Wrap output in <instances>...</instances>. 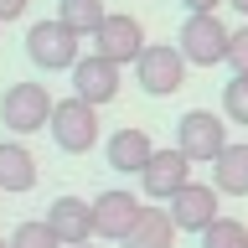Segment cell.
Instances as JSON below:
<instances>
[{"instance_id":"obj_1","label":"cell","mask_w":248,"mask_h":248,"mask_svg":"<svg viewBox=\"0 0 248 248\" xmlns=\"http://www.w3.org/2000/svg\"><path fill=\"white\" fill-rule=\"evenodd\" d=\"M52 140H57L62 155H88L93 145H98V104H88V98H62L57 108H52Z\"/></svg>"},{"instance_id":"obj_2","label":"cell","mask_w":248,"mask_h":248,"mask_svg":"<svg viewBox=\"0 0 248 248\" xmlns=\"http://www.w3.org/2000/svg\"><path fill=\"white\" fill-rule=\"evenodd\" d=\"M52 93L42 83H11V88L0 93V124L11 129V135H36L52 124Z\"/></svg>"},{"instance_id":"obj_3","label":"cell","mask_w":248,"mask_h":248,"mask_svg":"<svg viewBox=\"0 0 248 248\" xmlns=\"http://www.w3.org/2000/svg\"><path fill=\"white\" fill-rule=\"evenodd\" d=\"M228 42H232V31L217 21V11H186L181 52H186L191 67H217V62H228Z\"/></svg>"},{"instance_id":"obj_4","label":"cell","mask_w":248,"mask_h":248,"mask_svg":"<svg viewBox=\"0 0 248 248\" xmlns=\"http://www.w3.org/2000/svg\"><path fill=\"white\" fill-rule=\"evenodd\" d=\"M26 57L42 67V73H73L78 67V31L73 26H62L57 16L52 21H36V26L26 31Z\"/></svg>"},{"instance_id":"obj_5","label":"cell","mask_w":248,"mask_h":248,"mask_svg":"<svg viewBox=\"0 0 248 248\" xmlns=\"http://www.w3.org/2000/svg\"><path fill=\"white\" fill-rule=\"evenodd\" d=\"M176 145H181L197 166H212L217 155L228 150V124L217 119L212 108H191V114L176 119Z\"/></svg>"},{"instance_id":"obj_6","label":"cell","mask_w":248,"mask_h":248,"mask_svg":"<svg viewBox=\"0 0 248 248\" xmlns=\"http://www.w3.org/2000/svg\"><path fill=\"white\" fill-rule=\"evenodd\" d=\"M135 78L150 98H170L186 78V52L181 46H145L140 62H135Z\"/></svg>"},{"instance_id":"obj_7","label":"cell","mask_w":248,"mask_h":248,"mask_svg":"<svg viewBox=\"0 0 248 248\" xmlns=\"http://www.w3.org/2000/svg\"><path fill=\"white\" fill-rule=\"evenodd\" d=\"M191 155L181 150V145H170V150H155L150 155V166L140 170V181H145V197L150 202H170L181 186H191Z\"/></svg>"},{"instance_id":"obj_8","label":"cell","mask_w":248,"mask_h":248,"mask_svg":"<svg viewBox=\"0 0 248 248\" xmlns=\"http://www.w3.org/2000/svg\"><path fill=\"white\" fill-rule=\"evenodd\" d=\"M93 217H98V238H114V243H124V238L135 232V222L145 217V197L124 191V186H114V191H98V197H93Z\"/></svg>"},{"instance_id":"obj_9","label":"cell","mask_w":248,"mask_h":248,"mask_svg":"<svg viewBox=\"0 0 248 248\" xmlns=\"http://www.w3.org/2000/svg\"><path fill=\"white\" fill-rule=\"evenodd\" d=\"M93 52H104L108 62H140V52H145V26H140L135 16L124 11H108V21L98 31H93Z\"/></svg>"},{"instance_id":"obj_10","label":"cell","mask_w":248,"mask_h":248,"mask_svg":"<svg viewBox=\"0 0 248 248\" xmlns=\"http://www.w3.org/2000/svg\"><path fill=\"white\" fill-rule=\"evenodd\" d=\"M73 93L78 98H88V104H114L119 98V62H108L104 52H93V57H78L73 67Z\"/></svg>"},{"instance_id":"obj_11","label":"cell","mask_w":248,"mask_h":248,"mask_svg":"<svg viewBox=\"0 0 248 248\" xmlns=\"http://www.w3.org/2000/svg\"><path fill=\"white\" fill-rule=\"evenodd\" d=\"M217 197H222L217 186H197V181L181 186V191L170 197V217H176V228H181V232H197V238H202V232H207L217 217H222V212H217Z\"/></svg>"},{"instance_id":"obj_12","label":"cell","mask_w":248,"mask_h":248,"mask_svg":"<svg viewBox=\"0 0 248 248\" xmlns=\"http://www.w3.org/2000/svg\"><path fill=\"white\" fill-rule=\"evenodd\" d=\"M150 155H155L150 135L135 129V124H124V129H114V135L104 140V160H108V170H119V176H140V170L150 166Z\"/></svg>"},{"instance_id":"obj_13","label":"cell","mask_w":248,"mask_h":248,"mask_svg":"<svg viewBox=\"0 0 248 248\" xmlns=\"http://www.w3.org/2000/svg\"><path fill=\"white\" fill-rule=\"evenodd\" d=\"M46 222L62 232V243H88V238H98V217H93V202L83 197H57L52 207H46Z\"/></svg>"},{"instance_id":"obj_14","label":"cell","mask_w":248,"mask_h":248,"mask_svg":"<svg viewBox=\"0 0 248 248\" xmlns=\"http://www.w3.org/2000/svg\"><path fill=\"white\" fill-rule=\"evenodd\" d=\"M36 186V155L21 140L0 145V191H31Z\"/></svg>"},{"instance_id":"obj_15","label":"cell","mask_w":248,"mask_h":248,"mask_svg":"<svg viewBox=\"0 0 248 248\" xmlns=\"http://www.w3.org/2000/svg\"><path fill=\"white\" fill-rule=\"evenodd\" d=\"M212 186L222 197H248V145H228L212 160Z\"/></svg>"},{"instance_id":"obj_16","label":"cell","mask_w":248,"mask_h":248,"mask_svg":"<svg viewBox=\"0 0 248 248\" xmlns=\"http://www.w3.org/2000/svg\"><path fill=\"white\" fill-rule=\"evenodd\" d=\"M176 217L170 212H160V207H145V217L135 222V232L124 238V248H170L176 243Z\"/></svg>"},{"instance_id":"obj_17","label":"cell","mask_w":248,"mask_h":248,"mask_svg":"<svg viewBox=\"0 0 248 248\" xmlns=\"http://www.w3.org/2000/svg\"><path fill=\"white\" fill-rule=\"evenodd\" d=\"M57 21H62V26H73L78 36H93V31L108 21V11H104V0H62V5H57Z\"/></svg>"},{"instance_id":"obj_18","label":"cell","mask_w":248,"mask_h":248,"mask_svg":"<svg viewBox=\"0 0 248 248\" xmlns=\"http://www.w3.org/2000/svg\"><path fill=\"white\" fill-rule=\"evenodd\" d=\"M11 248H67V243H62V232L52 228L46 217H36V222H16Z\"/></svg>"},{"instance_id":"obj_19","label":"cell","mask_w":248,"mask_h":248,"mask_svg":"<svg viewBox=\"0 0 248 248\" xmlns=\"http://www.w3.org/2000/svg\"><path fill=\"white\" fill-rule=\"evenodd\" d=\"M202 248H248V222H238V217H217L212 228L202 232Z\"/></svg>"},{"instance_id":"obj_20","label":"cell","mask_w":248,"mask_h":248,"mask_svg":"<svg viewBox=\"0 0 248 248\" xmlns=\"http://www.w3.org/2000/svg\"><path fill=\"white\" fill-rule=\"evenodd\" d=\"M222 108L232 124H248V73H232V83H222Z\"/></svg>"},{"instance_id":"obj_21","label":"cell","mask_w":248,"mask_h":248,"mask_svg":"<svg viewBox=\"0 0 248 248\" xmlns=\"http://www.w3.org/2000/svg\"><path fill=\"white\" fill-rule=\"evenodd\" d=\"M228 67H232V73H248V26L232 31V42H228Z\"/></svg>"},{"instance_id":"obj_22","label":"cell","mask_w":248,"mask_h":248,"mask_svg":"<svg viewBox=\"0 0 248 248\" xmlns=\"http://www.w3.org/2000/svg\"><path fill=\"white\" fill-rule=\"evenodd\" d=\"M26 5H31V0H0V21H21Z\"/></svg>"},{"instance_id":"obj_23","label":"cell","mask_w":248,"mask_h":248,"mask_svg":"<svg viewBox=\"0 0 248 248\" xmlns=\"http://www.w3.org/2000/svg\"><path fill=\"white\" fill-rule=\"evenodd\" d=\"M222 0H181V11H217Z\"/></svg>"},{"instance_id":"obj_24","label":"cell","mask_w":248,"mask_h":248,"mask_svg":"<svg viewBox=\"0 0 248 248\" xmlns=\"http://www.w3.org/2000/svg\"><path fill=\"white\" fill-rule=\"evenodd\" d=\"M228 5H232V11H238V16H248V0H228Z\"/></svg>"},{"instance_id":"obj_25","label":"cell","mask_w":248,"mask_h":248,"mask_svg":"<svg viewBox=\"0 0 248 248\" xmlns=\"http://www.w3.org/2000/svg\"><path fill=\"white\" fill-rule=\"evenodd\" d=\"M0 248H11V238H0Z\"/></svg>"},{"instance_id":"obj_26","label":"cell","mask_w":248,"mask_h":248,"mask_svg":"<svg viewBox=\"0 0 248 248\" xmlns=\"http://www.w3.org/2000/svg\"><path fill=\"white\" fill-rule=\"evenodd\" d=\"M73 248H88V243H73Z\"/></svg>"}]
</instances>
